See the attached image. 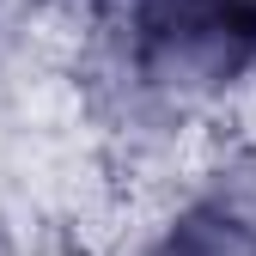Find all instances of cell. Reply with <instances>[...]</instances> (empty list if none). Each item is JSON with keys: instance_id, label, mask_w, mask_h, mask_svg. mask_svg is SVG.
I'll use <instances>...</instances> for the list:
<instances>
[{"instance_id": "obj_1", "label": "cell", "mask_w": 256, "mask_h": 256, "mask_svg": "<svg viewBox=\"0 0 256 256\" xmlns=\"http://www.w3.org/2000/svg\"><path fill=\"white\" fill-rule=\"evenodd\" d=\"M134 68L158 92H226L256 68V0H134Z\"/></svg>"}, {"instance_id": "obj_2", "label": "cell", "mask_w": 256, "mask_h": 256, "mask_svg": "<svg viewBox=\"0 0 256 256\" xmlns=\"http://www.w3.org/2000/svg\"><path fill=\"white\" fill-rule=\"evenodd\" d=\"M152 256H256V202L244 196V183L220 177L196 208L171 220Z\"/></svg>"}]
</instances>
